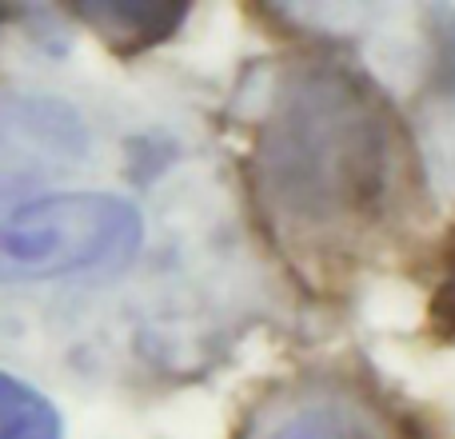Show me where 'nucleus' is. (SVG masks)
Listing matches in <instances>:
<instances>
[{"label": "nucleus", "mask_w": 455, "mask_h": 439, "mask_svg": "<svg viewBox=\"0 0 455 439\" xmlns=\"http://www.w3.org/2000/svg\"><path fill=\"white\" fill-rule=\"evenodd\" d=\"M272 224L315 256L368 248L411 204V148L400 120L344 68L283 84L256 148Z\"/></svg>", "instance_id": "f257e3e1"}, {"label": "nucleus", "mask_w": 455, "mask_h": 439, "mask_svg": "<svg viewBox=\"0 0 455 439\" xmlns=\"http://www.w3.org/2000/svg\"><path fill=\"white\" fill-rule=\"evenodd\" d=\"M140 243L132 204L104 192H48L0 176V280H56L128 259Z\"/></svg>", "instance_id": "f03ea898"}, {"label": "nucleus", "mask_w": 455, "mask_h": 439, "mask_svg": "<svg viewBox=\"0 0 455 439\" xmlns=\"http://www.w3.org/2000/svg\"><path fill=\"white\" fill-rule=\"evenodd\" d=\"M264 439H379V432L355 403L315 395L291 408L283 419H275Z\"/></svg>", "instance_id": "7ed1b4c3"}, {"label": "nucleus", "mask_w": 455, "mask_h": 439, "mask_svg": "<svg viewBox=\"0 0 455 439\" xmlns=\"http://www.w3.org/2000/svg\"><path fill=\"white\" fill-rule=\"evenodd\" d=\"M92 28H100L108 40L116 44H152L164 40L176 24L184 20V8H168V4H84L80 8Z\"/></svg>", "instance_id": "20e7f679"}, {"label": "nucleus", "mask_w": 455, "mask_h": 439, "mask_svg": "<svg viewBox=\"0 0 455 439\" xmlns=\"http://www.w3.org/2000/svg\"><path fill=\"white\" fill-rule=\"evenodd\" d=\"M0 439H64L52 403L8 371H0Z\"/></svg>", "instance_id": "39448f33"}, {"label": "nucleus", "mask_w": 455, "mask_h": 439, "mask_svg": "<svg viewBox=\"0 0 455 439\" xmlns=\"http://www.w3.org/2000/svg\"><path fill=\"white\" fill-rule=\"evenodd\" d=\"M435 315L448 320L455 328V251H451V264H448V280L440 283V304H435Z\"/></svg>", "instance_id": "423d86ee"}]
</instances>
